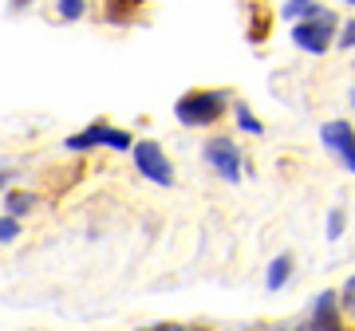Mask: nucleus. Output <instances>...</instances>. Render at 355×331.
<instances>
[{"instance_id":"nucleus-16","label":"nucleus","mask_w":355,"mask_h":331,"mask_svg":"<svg viewBox=\"0 0 355 331\" xmlns=\"http://www.w3.org/2000/svg\"><path fill=\"white\" fill-rule=\"evenodd\" d=\"M340 307L355 319V276H352L347 284H343V292H340Z\"/></svg>"},{"instance_id":"nucleus-8","label":"nucleus","mask_w":355,"mask_h":331,"mask_svg":"<svg viewBox=\"0 0 355 331\" xmlns=\"http://www.w3.org/2000/svg\"><path fill=\"white\" fill-rule=\"evenodd\" d=\"M292 265H296L292 253H280L277 260L268 265V272H265V288H268V292H280V288L292 280Z\"/></svg>"},{"instance_id":"nucleus-20","label":"nucleus","mask_w":355,"mask_h":331,"mask_svg":"<svg viewBox=\"0 0 355 331\" xmlns=\"http://www.w3.org/2000/svg\"><path fill=\"white\" fill-rule=\"evenodd\" d=\"M16 178V174H12V170H0V193H4V190H8V181H12Z\"/></svg>"},{"instance_id":"nucleus-2","label":"nucleus","mask_w":355,"mask_h":331,"mask_svg":"<svg viewBox=\"0 0 355 331\" xmlns=\"http://www.w3.org/2000/svg\"><path fill=\"white\" fill-rule=\"evenodd\" d=\"M336 28H340V16L324 4H316L312 16L292 24V48H300L304 55H328L336 48Z\"/></svg>"},{"instance_id":"nucleus-6","label":"nucleus","mask_w":355,"mask_h":331,"mask_svg":"<svg viewBox=\"0 0 355 331\" xmlns=\"http://www.w3.org/2000/svg\"><path fill=\"white\" fill-rule=\"evenodd\" d=\"M320 142H324V150H328L347 174H355V130H352V123H343V118L324 123V127H320Z\"/></svg>"},{"instance_id":"nucleus-1","label":"nucleus","mask_w":355,"mask_h":331,"mask_svg":"<svg viewBox=\"0 0 355 331\" xmlns=\"http://www.w3.org/2000/svg\"><path fill=\"white\" fill-rule=\"evenodd\" d=\"M229 107H233V95L225 87H193L174 102V118L182 127L198 130V127H214Z\"/></svg>"},{"instance_id":"nucleus-3","label":"nucleus","mask_w":355,"mask_h":331,"mask_svg":"<svg viewBox=\"0 0 355 331\" xmlns=\"http://www.w3.org/2000/svg\"><path fill=\"white\" fill-rule=\"evenodd\" d=\"M99 146H107V150H130V146H135V138H130L127 130L111 127V123H91L87 130L67 134V142H64V150H71V154L99 150Z\"/></svg>"},{"instance_id":"nucleus-12","label":"nucleus","mask_w":355,"mask_h":331,"mask_svg":"<svg viewBox=\"0 0 355 331\" xmlns=\"http://www.w3.org/2000/svg\"><path fill=\"white\" fill-rule=\"evenodd\" d=\"M55 16L64 20V24H76L87 16V0H55Z\"/></svg>"},{"instance_id":"nucleus-5","label":"nucleus","mask_w":355,"mask_h":331,"mask_svg":"<svg viewBox=\"0 0 355 331\" xmlns=\"http://www.w3.org/2000/svg\"><path fill=\"white\" fill-rule=\"evenodd\" d=\"M130 154H135V166H139V174L146 181L162 186V190L174 186V166H170V158H166V150L158 146V142H135Z\"/></svg>"},{"instance_id":"nucleus-11","label":"nucleus","mask_w":355,"mask_h":331,"mask_svg":"<svg viewBox=\"0 0 355 331\" xmlns=\"http://www.w3.org/2000/svg\"><path fill=\"white\" fill-rule=\"evenodd\" d=\"M233 118H237V127L249 130V134H265V123H261V118H257L245 102H237V99H233Z\"/></svg>"},{"instance_id":"nucleus-19","label":"nucleus","mask_w":355,"mask_h":331,"mask_svg":"<svg viewBox=\"0 0 355 331\" xmlns=\"http://www.w3.org/2000/svg\"><path fill=\"white\" fill-rule=\"evenodd\" d=\"M146 331H190V328H182V323H158V328H146Z\"/></svg>"},{"instance_id":"nucleus-10","label":"nucleus","mask_w":355,"mask_h":331,"mask_svg":"<svg viewBox=\"0 0 355 331\" xmlns=\"http://www.w3.org/2000/svg\"><path fill=\"white\" fill-rule=\"evenodd\" d=\"M4 209H8V217H24L36 209V193H28V190H12L8 197H4Z\"/></svg>"},{"instance_id":"nucleus-17","label":"nucleus","mask_w":355,"mask_h":331,"mask_svg":"<svg viewBox=\"0 0 355 331\" xmlns=\"http://www.w3.org/2000/svg\"><path fill=\"white\" fill-rule=\"evenodd\" d=\"M142 4H150V0H111V8H119V16L135 12V8H142Z\"/></svg>"},{"instance_id":"nucleus-22","label":"nucleus","mask_w":355,"mask_h":331,"mask_svg":"<svg viewBox=\"0 0 355 331\" xmlns=\"http://www.w3.org/2000/svg\"><path fill=\"white\" fill-rule=\"evenodd\" d=\"M343 4H352V8H355V0H343Z\"/></svg>"},{"instance_id":"nucleus-18","label":"nucleus","mask_w":355,"mask_h":331,"mask_svg":"<svg viewBox=\"0 0 355 331\" xmlns=\"http://www.w3.org/2000/svg\"><path fill=\"white\" fill-rule=\"evenodd\" d=\"M24 8H32V0H8V12H24Z\"/></svg>"},{"instance_id":"nucleus-13","label":"nucleus","mask_w":355,"mask_h":331,"mask_svg":"<svg viewBox=\"0 0 355 331\" xmlns=\"http://www.w3.org/2000/svg\"><path fill=\"white\" fill-rule=\"evenodd\" d=\"M336 44H340V51H355V16L340 20V28H336Z\"/></svg>"},{"instance_id":"nucleus-7","label":"nucleus","mask_w":355,"mask_h":331,"mask_svg":"<svg viewBox=\"0 0 355 331\" xmlns=\"http://www.w3.org/2000/svg\"><path fill=\"white\" fill-rule=\"evenodd\" d=\"M296 331H340V296L336 292H320L312 300V312Z\"/></svg>"},{"instance_id":"nucleus-14","label":"nucleus","mask_w":355,"mask_h":331,"mask_svg":"<svg viewBox=\"0 0 355 331\" xmlns=\"http://www.w3.org/2000/svg\"><path fill=\"white\" fill-rule=\"evenodd\" d=\"M20 237V217H0V244H12Z\"/></svg>"},{"instance_id":"nucleus-15","label":"nucleus","mask_w":355,"mask_h":331,"mask_svg":"<svg viewBox=\"0 0 355 331\" xmlns=\"http://www.w3.org/2000/svg\"><path fill=\"white\" fill-rule=\"evenodd\" d=\"M343 225H347L343 209H331V213H328V241H340V237H343Z\"/></svg>"},{"instance_id":"nucleus-9","label":"nucleus","mask_w":355,"mask_h":331,"mask_svg":"<svg viewBox=\"0 0 355 331\" xmlns=\"http://www.w3.org/2000/svg\"><path fill=\"white\" fill-rule=\"evenodd\" d=\"M316 4L320 0H284V4H280V20H284V24H296V20H304V16L316 12Z\"/></svg>"},{"instance_id":"nucleus-4","label":"nucleus","mask_w":355,"mask_h":331,"mask_svg":"<svg viewBox=\"0 0 355 331\" xmlns=\"http://www.w3.org/2000/svg\"><path fill=\"white\" fill-rule=\"evenodd\" d=\"M202 158H205V166H209L221 181H241L245 158H241V150H237V142H233V138H225V134L209 138L202 146Z\"/></svg>"},{"instance_id":"nucleus-21","label":"nucleus","mask_w":355,"mask_h":331,"mask_svg":"<svg viewBox=\"0 0 355 331\" xmlns=\"http://www.w3.org/2000/svg\"><path fill=\"white\" fill-rule=\"evenodd\" d=\"M347 99H352V107H355V87H352V95H347Z\"/></svg>"}]
</instances>
